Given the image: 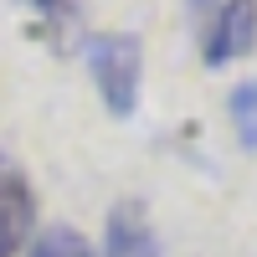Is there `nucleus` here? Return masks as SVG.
<instances>
[{
  "mask_svg": "<svg viewBox=\"0 0 257 257\" xmlns=\"http://www.w3.org/2000/svg\"><path fill=\"white\" fill-rule=\"evenodd\" d=\"M82 62L98 82V98L113 118H134L144 82V41L134 31H98L82 41Z\"/></svg>",
  "mask_w": 257,
  "mask_h": 257,
  "instance_id": "f257e3e1",
  "label": "nucleus"
},
{
  "mask_svg": "<svg viewBox=\"0 0 257 257\" xmlns=\"http://www.w3.org/2000/svg\"><path fill=\"white\" fill-rule=\"evenodd\" d=\"M257 47V0H221L201 31V62L226 67Z\"/></svg>",
  "mask_w": 257,
  "mask_h": 257,
  "instance_id": "f03ea898",
  "label": "nucleus"
},
{
  "mask_svg": "<svg viewBox=\"0 0 257 257\" xmlns=\"http://www.w3.org/2000/svg\"><path fill=\"white\" fill-rule=\"evenodd\" d=\"M31 231H36V190L21 160L0 149V257H16Z\"/></svg>",
  "mask_w": 257,
  "mask_h": 257,
  "instance_id": "7ed1b4c3",
  "label": "nucleus"
},
{
  "mask_svg": "<svg viewBox=\"0 0 257 257\" xmlns=\"http://www.w3.org/2000/svg\"><path fill=\"white\" fill-rule=\"evenodd\" d=\"M103 257H160V231L144 201H113L103 221Z\"/></svg>",
  "mask_w": 257,
  "mask_h": 257,
  "instance_id": "20e7f679",
  "label": "nucleus"
},
{
  "mask_svg": "<svg viewBox=\"0 0 257 257\" xmlns=\"http://www.w3.org/2000/svg\"><path fill=\"white\" fill-rule=\"evenodd\" d=\"M26 257H93V242L82 237L77 226L57 221V226H47V231L31 242V252H26Z\"/></svg>",
  "mask_w": 257,
  "mask_h": 257,
  "instance_id": "39448f33",
  "label": "nucleus"
},
{
  "mask_svg": "<svg viewBox=\"0 0 257 257\" xmlns=\"http://www.w3.org/2000/svg\"><path fill=\"white\" fill-rule=\"evenodd\" d=\"M231 118H237V134H242V149H257V82H237L226 98Z\"/></svg>",
  "mask_w": 257,
  "mask_h": 257,
  "instance_id": "423d86ee",
  "label": "nucleus"
},
{
  "mask_svg": "<svg viewBox=\"0 0 257 257\" xmlns=\"http://www.w3.org/2000/svg\"><path fill=\"white\" fill-rule=\"evenodd\" d=\"M21 6H31L36 16H47V21H67L77 0H21Z\"/></svg>",
  "mask_w": 257,
  "mask_h": 257,
  "instance_id": "0eeeda50",
  "label": "nucleus"
}]
</instances>
